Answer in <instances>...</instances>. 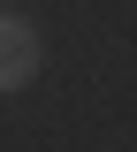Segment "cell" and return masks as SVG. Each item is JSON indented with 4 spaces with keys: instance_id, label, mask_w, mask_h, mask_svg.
Instances as JSON below:
<instances>
[{
    "instance_id": "6da1fadb",
    "label": "cell",
    "mask_w": 137,
    "mask_h": 152,
    "mask_svg": "<svg viewBox=\"0 0 137 152\" xmlns=\"http://www.w3.org/2000/svg\"><path fill=\"white\" fill-rule=\"evenodd\" d=\"M31 76H38V31L0 15V91H23Z\"/></svg>"
}]
</instances>
